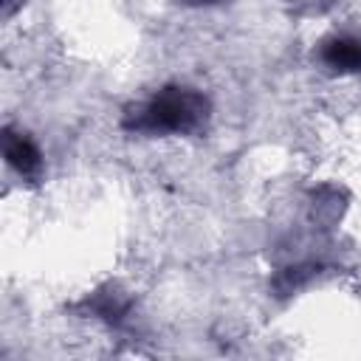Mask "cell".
I'll list each match as a JSON object with an SVG mask.
<instances>
[{
	"mask_svg": "<svg viewBox=\"0 0 361 361\" xmlns=\"http://www.w3.org/2000/svg\"><path fill=\"white\" fill-rule=\"evenodd\" d=\"M212 102L189 85H166L124 110L121 127L141 135H192L209 124Z\"/></svg>",
	"mask_w": 361,
	"mask_h": 361,
	"instance_id": "1",
	"label": "cell"
},
{
	"mask_svg": "<svg viewBox=\"0 0 361 361\" xmlns=\"http://www.w3.org/2000/svg\"><path fill=\"white\" fill-rule=\"evenodd\" d=\"M319 65L333 76H353L361 73V37L355 34H333L322 39L316 51Z\"/></svg>",
	"mask_w": 361,
	"mask_h": 361,
	"instance_id": "2",
	"label": "cell"
},
{
	"mask_svg": "<svg viewBox=\"0 0 361 361\" xmlns=\"http://www.w3.org/2000/svg\"><path fill=\"white\" fill-rule=\"evenodd\" d=\"M3 155H6V164L23 180H31V183L39 180V175H42V152L31 141L28 133H23L17 127H6L3 130Z\"/></svg>",
	"mask_w": 361,
	"mask_h": 361,
	"instance_id": "3",
	"label": "cell"
},
{
	"mask_svg": "<svg viewBox=\"0 0 361 361\" xmlns=\"http://www.w3.org/2000/svg\"><path fill=\"white\" fill-rule=\"evenodd\" d=\"M82 307H85L87 313H93L96 319L121 327V324L130 319V313H133V299H130L118 285H104V288H99L96 293H90Z\"/></svg>",
	"mask_w": 361,
	"mask_h": 361,
	"instance_id": "4",
	"label": "cell"
},
{
	"mask_svg": "<svg viewBox=\"0 0 361 361\" xmlns=\"http://www.w3.org/2000/svg\"><path fill=\"white\" fill-rule=\"evenodd\" d=\"M180 6H192V8H203V6H220V3H228V0H178Z\"/></svg>",
	"mask_w": 361,
	"mask_h": 361,
	"instance_id": "5",
	"label": "cell"
}]
</instances>
